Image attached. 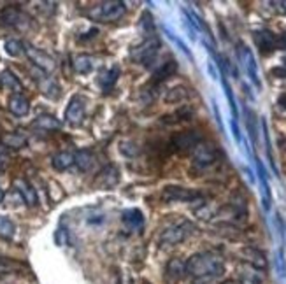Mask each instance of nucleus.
Here are the masks:
<instances>
[{
	"mask_svg": "<svg viewBox=\"0 0 286 284\" xmlns=\"http://www.w3.org/2000/svg\"><path fill=\"white\" fill-rule=\"evenodd\" d=\"M283 9H285V11H286V2H283Z\"/></svg>",
	"mask_w": 286,
	"mask_h": 284,
	"instance_id": "obj_45",
	"label": "nucleus"
},
{
	"mask_svg": "<svg viewBox=\"0 0 286 284\" xmlns=\"http://www.w3.org/2000/svg\"><path fill=\"white\" fill-rule=\"evenodd\" d=\"M40 84V90H42V93L48 96H51V98H57L58 93H60V88H58V84L55 83L51 77H44L39 81Z\"/></svg>",
	"mask_w": 286,
	"mask_h": 284,
	"instance_id": "obj_33",
	"label": "nucleus"
},
{
	"mask_svg": "<svg viewBox=\"0 0 286 284\" xmlns=\"http://www.w3.org/2000/svg\"><path fill=\"white\" fill-rule=\"evenodd\" d=\"M279 102H281V104H283V105H285V107H286V93H283V95H281V98H279Z\"/></svg>",
	"mask_w": 286,
	"mask_h": 284,
	"instance_id": "obj_41",
	"label": "nucleus"
},
{
	"mask_svg": "<svg viewBox=\"0 0 286 284\" xmlns=\"http://www.w3.org/2000/svg\"><path fill=\"white\" fill-rule=\"evenodd\" d=\"M7 107L14 116H27L30 113V102L23 93H16V95H11L9 100H7Z\"/></svg>",
	"mask_w": 286,
	"mask_h": 284,
	"instance_id": "obj_22",
	"label": "nucleus"
},
{
	"mask_svg": "<svg viewBox=\"0 0 286 284\" xmlns=\"http://www.w3.org/2000/svg\"><path fill=\"white\" fill-rule=\"evenodd\" d=\"M4 48H5V53L11 55V57H19L23 53V44L18 39H7L4 44Z\"/></svg>",
	"mask_w": 286,
	"mask_h": 284,
	"instance_id": "obj_34",
	"label": "nucleus"
},
{
	"mask_svg": "<svg viewBox=\"0 0 286 284\" xmlns=\"http://www.w3.org/2000/svg\"><path fill=\"white\" fill-rule=\"evenodd\" d=\"M0 133H2V127H0Z\"/></svg>",
	"mask_w": 286,
	"mask_h": 284,
	"instance_id": "obj_46",
	"label": "nucleus"
},
{
	"mask_svg": "<svg viewBox=\"0 0 286 284\" xmlns=\"http://www.w3.org/2000/svg\"><path fill=\"white\" fill-rule=\"evenodd\" d=\"M32 127L37 128V130H42V132H57L62 128V123L58 121L55 116H49V114H42L36 121L32 123Z\"/></svg>",
	"mask_w": 286,
	"mask_h": 284,
	"instance_id": "obj_23",
	"label": "nucleus"
},
{
	"mask_svg": "<svg viewBox=\"0 0 286 284\" xmlns=\"http://www.w3.org/2000/svg\"><path fill=\"white\" fill-rule=\"evenodd\" d=\"M121 223L130 232H142L144 228V214L139 209H127L121 212Z\"/></svg>",
	"mask_w": 286,
	"mask_h": 284,
	"instance_id": "obj_14",
	"label": "nucleus"
},
{
	"mask_svg": "<svg viewBox=\"0 0 286 284\" xmlns=\"http://www.w3.org/2000/svg\"><path fill=\"white\" fill-rule=\"evenodd\" d=\"M93 57L92 55H77L74 57V61H72V65H74V70L77 74H90L93 70Z\"/></svg>",
	"mask_w": 286,
	"mask_h": 284,
	"instance_id": "obj_28",
	"label": "nucleus"
},
{
	"mask_svg": "<svg viewBox=\"0 0 286 284\" xmlns=\"http://www.w3.org/2000/svg\"><path fill=\"white\" fill-rule=\"evenodd\" d=\"M160 51V40L156 37H146L142 42H139L137 46H133L130 51V57L135 63L150 67V63H153L156 55Z\"/></svg>",
	"mask_w": 286,
	"mask_h": 284,
	"instance_id": "obj_4",
	"label": "nucleus"
},
{
	"mask_svg": "<svg viewBox=\"0 0 286 284\" xmlns=\"http://www.w3.org/2000/svg\"><path fill=\"white\" fill-rule=\"evenodd\" d=\"M255 165H256V174H258V181H260V188H262L264 209L268 212V210H270V202H272V193H270V186H268V181H267V172H265L264 163L260 162L256 156H255Z\"/></svg>",
	"mask_w": 286,
	"mask_h": 284,
	"instance_id": "obj_13",
	"label": "nucleus"
},
{
	"mask_svg": "<svg viewBox=\"0 0 286 284\" xmlns=\"http://www.w3.org/2000/svg\"><path fill=\"white\" fill-rule=\"evenodd\" d=\"M241 256H242V260H244V263H248V265H253V267L262 268V270L267 267L265 253H262V251L256 249V247L248 246V247H244V249L241 251Z\"/></svg>",
	"mask_w": 286,
	"mask_h": 284,
	"instance_id": "obj_19",
	"label": "nucleus"
},
{
	"mask_svg": "<svg viewBox=\"0 0 286 284\" xmlns=\"http://www.w3.org/2000/svg\"><path fill=\"white\" fill-rule=\"evenodd\" d=\"M272 74H277V77H286V58H285L283 67H279V69H272Z\"/></svg>",
	"mask_w": 286,
	"mask_h": 284,
	"instance_id": "obj_39",
	"label": "nucleus"
},
{
	"mask_svg": "<svg viewBox=\"0 0 286 284\" xmlns=\"http://www.w3.org/2000/svg\"><path fill=\"white\" fill-rule=\"evenodd\" d=\"M186 276V262L181 258H172L165 267V277L169 283H179Z\"/></svg>",
	"mask_w": 286,
	"mask_h": 284,
	"instance_id": "obj_20",
	"label": "nucleus"
},
{
	"mask_svg": "<svg viewBox=\"0 0 286 284\" xmlns=\"http://www.w3.org/2000/svg\"><path fill=\"white\" fill-rule=\"evenodd\" d=\"M119 181V175H118V169L113 165L106 167V169H102L100 174L97 175V179H95V186H98V188H113V186H116Z\"/></svg>",
	"mask_w": 286,
	"mask_h": 284,
	"instance_id": "obj_21",
	"label": "nucleus"
},
{
	"mask_svg": "<svg viewBox=\"0 0 286 284\" xmlns=\"http://www.w3.org/2000/svg\"><path fill=\"white\" fill-rule=\"evenodd\" d=\"M84 114H86V98L83 95H74L65 109V121L72 127H77L83 123Z\"/></svg>",
	"mask_w": 286,
	"mask_h": 284,
	"instance_id": "obj_8",
	"label": "nucleus"
},
{
	"mask_svg": "<svg viewBox=\"0 0 286 284\" xmlns=\"http://www.w3.org/2000/svg\"><path fill=\"white\" fill-rule=\"evenodd\" d=\"M186 274L197 281L218 279L225 274V263L214 253H197L186 262Z\"/></svg>",
	"mask_w": 286,
	"mask_h": 284,
	"instance_id": "obj_1",
	"label": "nucleus"
},
{
	"mask_svg": "<svg viewBox=\"0 0 286 284\" xmlns=\"http://www.w3.org/2000/svg\"><path fill=\"white\" fill-rule=\"evenodd\" d=\"M14 188H16V191L21 195V198H23V202L27 204L28 207H34V206H37V202H39V198H37V193H36V189L32 188V184L28 183V181H25V179H14Z\"/></svg>",
	"mask_w": 286,
	"mask_h": 284,
	"instance_id": "obj_18",
	"label": "nucleus"
},
{
	"mask_svg": "<svg viewBox=\"0 0 286 284\" xmlns=\"http://www.w3.org/2000/svg\"><path fill=\"white\" fill-rule=\"evenodd\" d=\"M0 83H2V86H4L5 90H11L13 95L23 92V84L19 83V79L16 77L9 69H5L0 72Z\"/></svg>",
	"mask_w": 286,
	"mask_h": 284,
	"instance_id": "obj_24",
	"label": "nucleus"
},
{
	"mask_svg": "<svg viewBox=\"0 0 286 284\" xmlns=\"http://www.w3.org/2000/svg\"><path fill=\"white\" fill-rule=\"evenodd\" d=\"M239 283L241 284H265V274L262 268H256L253 265L242 263L237 268Z\"/></svg>",
	"mask_w": 286,
	"mask_h": 284,
	"instance_id": "obj_12",
	"label": "nucleus"
},
{
	"mask_svg": "<svg viewBox=\"0 0 286 284\" xmlns=\"http://www.w3.org/2000/svg\"><path fill=\"white\" fill-rule=\"evenodd\" d=\"M239 60H241L242 67L246 70L248 77L253 84H255L256 90H262V81H260V76H258V65H256V60L253 57V51H251L248 46L241 44V48H239Z\"/></svg>",
	"mask_w": 286,
	"mask_h": 284,
	"instance_id": "obj_7",
	"label": "nucleus"
},
{
	"mask_svg": "<svg viewBox=\"0 0 286 284\" xmlns=\"http://www.w3.org/2000/svg\"><path fill=\"white\" fill-rule=\"evenodd\" d=\"M16 267H18V263H14L13 260H9V258L0 256V274H7V272H11Z\"/></svg>",
	"mask_w": 286,
	"mask_h": 284,
	"instance_id": "obj_37",
	"label": "nucleus"
},
{
	"mask_svg": "<svg viewBox=\"0 0 286 284\" xmlns=\"http://www.w3.org/2000/svg\"><path fill=\"white\" fill-rule=\"evenodd\" d=\"M191 116H193V111L190 109V107H181V109H177L176 113H172V114H169V116H165L162 121L163 123H169V125H174V123L188 121Z\"/></svg>",
	"mask_w": 286,
	"mask_h": 284,
	"instance_id": "obj_31",
	"label": "nucleus"
},
{
	"mask_svg": "<svg viewBox=\"0 0 286 284\" xmlns=\"http://www.w3.org/2000/svg\"><path fill=\"white\" fill-rule=\"evenodd\" d=\"M119 76H121V69H119V65H111L109 69L102 70L100 76H98L97 83L98 86L102 88V92H111L113 88H114V84L118 83Z\"/></svg>",
	"mask_w": 286,
	"mask_h": 284,
	"instance_id": "obj_17",
	"label": "nucleus"
},
{
	"mask_svg": "<svg viewBox=\"0 0 286 284\" xmlns=\"http://www.w3.org/2000/svg\"><path fill=\"white\" fill-rule=\"evenodd\" d=\"M5 165H7V158L4 154H0V169H4Z\"/></svg>",
	"mask_w": 286,
	"mask_h": 284,
	"instance_id": "obj_40",
	"label": "nucleus"
},
{
	"mask_svg": "<svg viewBox=\"0 0 286 284\" xmlns=\"http://www.w3.org/2000/svg\"><path fill=\"white\" fill-rule=\"evenodd\" d=\"M127 7L125 2L121 0H107L98 4V7L93 11V16L97 18L98 21H118L125 16Z\"/></svg>",
	"mask_w": 286,
	"mask_h": 284,
	"instance_id": "obj_5",
	"label": "nucleus"
},
{
	"mask_svg": "<svg viewBox=\"0 0 286 284\" xmlns=\"http://www.w3.org/2000/svg\"><path fill=\"white\" fill-rule=\"evenodd\" d=\"M281 42H283V46H286V30H285V34H283V37H281Z\"/></svg>",
	"mask_w": 286,
	"mask_h": 284,
	"instance_id": "obj_42",
	"label": "nucleus"
},
{
	"mask_svg": "<svg viewBox=\"0 0 286 284\" xmlns=\"http://www.w3.org/2000/svg\"><path fill=\"white\" fill-rule=\"evenodd\" d=\"M200 198H202L200 191L185 188V186H165L162 191L163 202H195Z\"/></svg>",
	"mask_w": 286,
	"mask_h": 284,
	"instance_id": "obj_6",
	"label": "nucleus"
},
{
	"mask_svg": "<svg viewBox=\"0 0 286 284\" xmlns=\"http://www.w3.org/2000/svg\"><path fill=\"white\" fill-rule=\"evenodd\" d=\"M188 96H190V93L185 86H174V88H171L167 92V95H165V102H169V104H181V102H185Z\"/></svg>",
	"mask_w": 286,
	"mask_h": 284,
	"instance_id": "obj_29",
	"label": "nucleus"
},
{
	"mask_svg": "<svg viewBox=\"0 0 286 284\" xmlns=\"http://www.w3.org/2000/svg\"><path fill=\"white\" fill-rule=\"evenodd\" d=\"M193 232H195V225L191 221L179 219V221L171 223L167 228H163L158 237V242L162 247H171V246L181 244L183 241H186Z\"/></svg>",
	"mask_w": 286,
	"mask_h": 284,
	"instance_id": "obj_2",
	"label": "nucleus"
},
{
	"mask_svg": "<svg viewBox=\"0 0 286 284\" xmlns=\"http://www.w3.org/2000/svg\"><path fill=\"white\" fill-rule=\"evenodd\" d=\"M277 272H279V276H285L286 274V262H285L283 249L277 251Z\"/></svg>",
	"mask_w": 286,
	"mask_h": 284,
	"instance_id": "obj_38",
	"label": "nucleus"
},
{
	"mask_svg": "<svg viewBox=\"0 0 286 284\" xmlns=\"http://www.w3.org/2000/svg\"><path fill=\"white\" fill-rule=\"evenodd\" d=\"M221 84H223L225 95H227V100H229L230 111H232V119H233V121H237V119H239V111H237V104H235V96H233L232 86L229 84V81H227L225 74H221Z\"/></svg>",
	"mask_w": 286,
	"mask_h": 284,
	"instance_id": "obj_30",
	"label": "nucleus"
},
{
	"mask_svg": "<svg viewBox=\"0 0 286 284\" xmlns=\"http://www.w3.org/2000/svg\"><path fill=\"white\" fill-rule=\"evenodd\" d=\"M2 144L11 149H21L27 146V137L23 133H18V132H9V133L2 135Z\"/></svg>",
	"mask_w": 286,
	"mask_h": 284,
	"instance_id": "obj_26",
	"label": "nucleus"
},
{
	"mask_svg": "<svg viewBox=\"0 0 286 284\" xmlns=\"http://www.w3.org/2000/svg\"><path fill=\"white\" fill-rule=\"evenodd\" d=\"M14 233H16V227H14L13 221L9 218H5V216H0V237L5 239V241H11Z\"/></svg>",
	"mask_w": 286,
	"mask_h": 284,
	"instance_id": "obj_32",
	"label": "nucleus"
},
{
	"mask_svg": "<svg viewBox=\"0 0 286 284\" xmlns=\"http://www.w3.org/2000/svg\"><path fill=\"white\" fill-rule=\"evenodd\" d=\"M176 72H177V61H174V60L165 61L163 65H160L158 69L154 70L153 77H151L150 86L156 90V88H158L160 84H163L165 81H167V79H171L172 76L176 74Z\"/></svg>",
	"mask_w": 286,
	"mask_h": 284,
	"instance_id": "obj_15",
	"label": "nucleus"
},
{
	"mask_svg": "<svg viewBox=\"0 0 286 284\" xmlns=\"http://www.w3.org/2000/svg\"><path fill=\"white\" fill-rule=\"evenodd\" d=\"M119 151L123 154H127V156H135L139 153V148L133 142H123V144H119Z\"/></svg>",
	"mask_w": 286,
	"mask_h": 284,
	"instance_id": "obj_36",
	"label": "nucleus"
},
{
	"mask_svg": "<svg viewBox=\"0 0 286 284\" xmlns=\"http://www.w3.org/2000/svg\"><path fill=\"white\" fill-rule=\"evenodd\" d=\"M74 163L79 167V170L86 172L95 165V154L88 149H81V151L74 153Z\"/></svg>",
	"mask_w": 286,
	"mask_h": 284,
	"instance_id": "obj_25",
	"label": "nucleus"
},
{
	"mask_svg": "<svg viewBox=\"0 0 286 284\" xmlns=\"http://www.w3.org/2000/svg\"><path fill=\"white\" fill-rule=\"evenodd\" d=\"M223 284H241L239 281H227V283H223Z\"/></svg>",
	"mask_w": 286,
	"mask_h": 284,
	"instance_id": "obj_43",
	"label": "nucleus"
},
{
	"mask_svg": "<svg viewBox=\"0 0 286 284\" xmlns=\"http://www.w3.org/2000/svg\"><path fill=\"white\" fill-rule=\"evenodd\" d=\"M200 142H202V135H200L197 130L181 132V133H177V135L172 139V146H174L177 151H193Z\"/></svg>",
	"mask_w": 286,
	"mask_h": 284,
	"instance_id": "obj_10",
	"label": "nucleus"
},
{
	"mask_svg": "<svg viewBox=\"0 0 286 284\" xmlns=\"http://www.w3.org/2000/svg\"><path fill=\"white\" fill-rule=\"evenodd\" d=\"M163 30H165V34H167V37H169V39H171V40H172V42L176 44L177 48H179V49H181V51L185 53L186 57H188V58H191V53H190V49H188V48H186V44H185V42H183V40H181V39H179V37H176V35H174V32H172V30H169L167 26H165V28H163Z\"/></svg>",
	"mask_w": 286,
	"mask_h": 284,
	"instance_id": "obj_35",
	"label": "nucleus"
},
{
	"mask_svg": "<svg viewBox=\"0 0 286 284\" xmlns=\"http://www.w3.org/2000/svg\"><path fill=\"white\" fill-rule=\"evenodd\" d=\"M0 21L7 26H14V28H23L27 25L28 19L27 16L16 7H5L2 13H0Z\"/></svg>",
	"mask_w": 286,
	"mask_h": 284,
	"instance_id": "obj_16",
	"label": "nucleus"
},
{
	"mask_svg": "<svg viewBox=\"0 0 286 284\" xmlns=\"http://www.w3.org/2000/svg\"><path fill=\"white\" fill-rule=\"evenodd\" d=\"M220 160V149L216 148L211 142H200L197 148L191 151V163H193V170L204 172L211 169Z\"/></svg>",
	"mask_w": 286,
	"mask_h": 284,
	"instance_id": "obj_3",
	"label": "nucleus"
},
{
	"mask_svg": "<svg viewBox=\"0 0 286 284\" xmlns=\"http://www.w3.org/2000/svg\"><path fill=\"white\" fill-rule=\"evenodd\" d=\"M4 200V191H2V189H0V202Z\"/></svg>",
	"mask_w": 286,
	"mask_h": 284,
	"instance_id": "obj_44",
	"label": "nucleus"
},
{
	"mask_svg": "<svg viewBox=\"0 0 286 284\" xmlns=\"http://www.w3.org/2000/svg\"><path fill=\"white\" fill-rule=\"evenodd\" d=\"M23 51L27 53L28 60H30L36 67H39L42 72H48V74H49V72H53L55 67H57L53 57H51V55H48L46 51H42V49L34 48V46H30V44H25Z\"/></svg>",
	"mask_w": 286,
	"mask_h": 284,
	"instance_id": "obj_9",
	"label": "nucleus"
},
{
	"mask_svg": "<svg viewBox=\"0 0 286 284\" xmlns=\"http://www.w3.org/2000/svg\"><path fill=\"white\" fill-rule=\"evenodd\" d=\"M253 39H255L256 48L262 53H270L283 46L281 37H276L270 30H256L253 34Z\"/></svg>",
	"mask_w": 286,
	"mask_h": 284,
	"instance_id": "obj_11",
	"label": "nucleus"
},
{
	"mask_svg": "<svg viewBox=\"0 0 286 284\" xmlns=\"http://www.w3.org/2000/svg\"><path fill=\"white\" fill-rule=\"evenodd\" d=\"M51 163H53V167L57 170H67V169H71L74 165V153H71V151H60V153H57L53 156Z\"/></svg>",
	"mask_w": 286,
	"mask_h": 284,
	"instance_id": "obj_27",
	"label": "nucleus"
}]
</instances>
